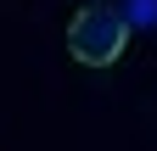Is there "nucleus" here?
<instances>
[{"label":"nucleus","instance_id":"nucleus-1","mask_svg":"<svg viewBox=\"0 0 157 151\" xmlns=\"http://www.w3.org/2000/svg\"><path fill=\"white\" fill-rule=\"evenodd\" d=\"M124 45H129V11L107 6V0H90V6L73 11V23H67V50H73V62H84V67H112L118 56H124Z\"/></svg>","mask_w":157,"mask_h":151},{"label":"nucleus","instance_id":"nucleus-2","mask_svg":"<svg viewBox=\"0 0 157 151\" xmlns=\"http://www.w3.org/2000/svg\"><path fill=\"white\" fill-rule=\"evenodd\" d=\"M135 17H157V0H135Z\"/></svg>","mask_w":157,"mask_h":151},{"label":"nucleus","instance_id":"nucleus-3","mask_svg":"<svg viewBox=\"0 0 157 151\" xmlns=\"http://www.w3.org/2000/svg\"><path fill=\"white\" fill-rule=\"evenodd\" d=\"M84 6H90V0H84Z\"/></svg>","mask_w":157,"mask_h":151}]
</instances>
